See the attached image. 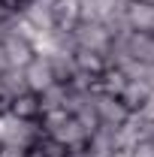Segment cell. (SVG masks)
Listing matches in <instances>:
<instances>
[{
	"label": "cell",
	"instance_id": "6da1fadb",
	"mask_svg": "<svg viewBox=\"0 0 154 157\" xmlns=\"http://www.w3.org/2000/svg\"><path fill=\"white\" fill-rule=\"evenodd\" d=\"M39 136H42L39 121H24V118L12 115L9 109L0 115V145H21L30 151Z\"/></svg>",
	"mask_w": 154,
	"mask_h": 157
},
{
	"label": "cell",
	"instance_id": "7a4b0ae2",
	"mask_svg": "<svg viewBox=\"0 0 154 157\" xmlns=\"http://www.w3.org/2000/svg\"><path fill=\"white\" fill-rule=\"evenodd\" d=\"M73 42H76V48L91 52V55H100V58L106 60L109 45H112V33L106 30V24H103V21L82 18L76 27H73Z\"/></svg>",
	"mask_w": 154,
	"mask_h": 157
},
{
	"label": "cell",
	"instance_id": "3957f363",
	"mask_svg": "<svg viewBox=\"0 0 154 157\" xmlns=\"http://www.w3.org/2000/svg\"><path fill=\"white\" fill-rule=\"evenodd\" d=\"M94 112H97V121L106 127H121L130 118V109L115 94H103V91H94Z\"/></svg>",
	"mask_w": 154,
	"mask_h": 157
},
{
	"label": "cell",
	"instance_id": "277c9868",
	"mask_svg": "<svg viewBox=\"0 0 154 157\" xmlns=\"http://www.w3.org/2000/svg\"><path fill=\"white\" fill-rule=\"evenodd\" d=\"M0 45H3V52H6V58H9V67H27L30 58L37 55L30 39L18 36V33H12V30H3V27H0Z\"/></svg>",
	"mask_w": 154,
	"mask_h": 157
},
{
	"label": "cell",
	"instance_id": "5b68a950",
	"mask_svg": "<svg viewBox=\"0 0 154 157\" xmlns=\"http://www.w3.org/2000/svg\"><path fill=\"white\" fill-rule=\"evenodd\" d=\"M24 85H27V91H45L48 85H55V73H52V67H48V60L45 55H33L30 63L24 67Z\"/></svg>",
	"mask_w": 154,
	"mask_h": 157
},
{
	"label": "cell",
	"instance_id": "8992f818",
	"mask_svg": "<svg viewBox=\"0 0 154 157\" xmlns=\"http://www.w3.org/2000/svg\"><path fill=\"white\" fill-rule=\"evenodd\" d=\"M121 42H124L130 60H136V63H154V33L130 30L127 36H121Z\"/></svg>",
	"mask_w": 154,
	"mask_h": 157
},
{
	"label": "cell",
	"instance_id": "52a82bcc",
	"mask_svg": "<svg viewBox=\"0 0 154 157\" xmlns=\"http://www.w3.org/2000/svg\"><path fill=\"white\" fill-rule=\"evenodd\" d=\"M115 130H118V127H106V124H100L94 133L88 136V154H91V157H118Z\"/></svg>",
	"mask_w": 154,
	"mask_h": 157
},
{
	"label": "cell",
	"instance_id": "ba28073f",
	"mask_svg": "<svg viewBox=\"0 0 154 157\" xmlns=\"http://www.w3.org/2000/svg\"><path fill=\"white\" fill-rule=\"evenodd\" d=\"M52 18L55 27L73 30L82 21V0H52Z\"/></svg>",
	"mask_w": 154,
	"mask_h": 157
},
{
	"label": "cell",
	"instance_id": "9c48e42d",
	"mask_svg": "<svg viewBox=\"0 0 154 157\" xmlns=\"http://www.w3.org/2000/svg\"><path fill=\"white\" fill-rule=\"evenodd\" d=\"M76 52H52V55H45L48 60V67H52V73H55V82H64V85H70L73 76H76V58H73Z\"/></svg>",
	"mask_w": 154,
	"mask_h": 157
},
{
	"label": "cell",
	"instance_id": "30bf717a",
	"mask_svg": "<svg viewBox=\"0 0 154 157\" xmlns=\"http://www.w3.org/2000/svg\"><path fill=\"white\" fill-rule=\"evenodd\" d=\"M9 112L18 115V118H24V121H39V115H42V109H39V94L21 91L18 97L9 100Z\"/></svg>",
	"mask_w": 154,
	"mask_h": 157
},
{
	"label": "cell",
	"instance_id": "8fae6325",
	"mask_svg": "<svg viewBox=\"0 0 154 157\" xmlns=\"http://www.w3.org/2000/svg\"><path fill=\"white\" fill-rule=\"evenodd\" d=\"M45 136L58 139L60 145H67V148H70V145H79V142H88V130H85L76 118L70 115L60 127H55V130H52V133H45Z\"/></svg>",
	"mask_w": 154,
	"mask_h": 157
},
{
	"label": "cell",
	"instance_id": "7c38bea8",
	"mask_svg": "<svg viewBox=\"0 0 154 157\" xmlns=\"http://www.w3.org/2000/svg\"><path fill=\"white\" fill-rule=\"evenodd\" d=\"M21 91H27V85H24V67H9V70H3L0 73V94L6 100L18 97Z\"/></svg>",
	"mask_w": 154,
	"mask_h": 157
},
{
	"label": "cell",
	"instance_id": "4fadbf2b",
	"mask_svg": "<svg viewBox=\"0 0 154 157\" xmlns=\"http://www.w3.org/2000/svg\"><path fill=\"white\" fill-rule=\"evenodd\" d=\"M67 94H70V85H64V82L48 85L45 91H39V109H42V112L64 109V106H67Z\"/></svg>",
	"mask_w": 154,
	"mask_h": 157
},
{
	"label": "cell",
	"instance_id": "5bb4252c",
	"mask_svg": "<svg viewBox=\"0 0 154 157\" xmlns=\"http://www.w3.org/2000/svg\"><path fill=\"white\" fill-rule=\"evenodd\" d=\"M148 94H151V88H148L145 82H139V78H127V85H124V91L118 94V100H121V103H124L130 112H136Z\"/></svg>",
	"mask_w": 154,
	"mask_h": 157
},
{
	"label": "cell",
	"instance_id": "9a60e30c",
	"mask_svg": "<svg viewBox=\"0 0 154 157\" xmlns=\"http://www.w3.org/2000/svg\"><path fill=\"white\" fill-rule=\"evenodd\" d=\"M76 70L79 73H85V76H91L97 82V78L103 76V70H106V60L100 58V55H91V52H82V48H76Z\"/></svg>",
	"mask_w": 154,
	"mask_h": 157
},
{
	"label": "cell",
	"instance_id": "2e32d148",
	"mask_svg": "<svg viewBox=\"0 0 154 157\" xmlns=\"http://www.w3.org/2000/svg\"><path fill=\"white\" fill-rule=\"evenodd\" d=\"M124 85H127V76H124V70H115V67H106L103 76L97 78V91H103V94H115V97L124 91Z\"/></svg>",
	"mask_w": 154,
	"mask_h": 157
},
{
	"label": "cell",
	"instance_id": "e0dca14e",
	"mask_svg": "<svg viewBox=\"0 0 154 157\" xmlns=\"http://www.w3.org/2000/svg\"><path fill=\"white\" fill-rule=\"evenodd\" d=\"M30 154H33V157H64V154H67V145H60L58 139H52V136L42 133V136L33 142Z\"/></svg>",
	"mask_w": 154,
	"mask_h": 157
},
{
	"label": "cell",
	"instance_id": "ac0fdd59",
	"mask_svg": "<svg viewBox=\"0 0 154 157\" xmlns=\"http://www.w3.org/2000/svg\"><path fill=\"white\" fill-rule=\"evenodd\" d=\"M118 157H154V139H139L136 145H130Z\"/></svg>",
	"mask_w": 154,
	"mask_h": 157
},
{
	"label": "cell",
	"instance_id": "d6986e66",
	"mask_svg": "<svg viewBox=\"0 0 154 157\" xmlns=\"http://www.w3.org/2000/svg\"><path fill=\"white\" fill-rule=\"evenodd\" d=\"M136 115H139V121H145L148 127H154V91L142 100V106L136 109Z\"/></svg>",
	"mask_w": 154,
	"mask_h": 157
},
{
	"label": "cell",
	"instance_id": "ffe728a7",
	"mask_svg": "<svg viewBox=\"0 0 154 157\" xmlns=\"http://www.w3.org/2000/svg\"><path fill=\"white\" fill-rule=\"evenodd\" d=\"M30 151L21 145H0V157H27Z\"/></svg>",
	"mask_w": 154,
	"mask_h": 157
},
{
	"label": "cell",
	"instance_id": "44dd1931",
	"mask_svg": "<svg viewBox=\"0 0 154 157\" xmlns=\"http://www.w3.org/2000/svg\"><path fill=\"white\" fill-rule=\"evenodd\" d=\"M64 157H91V154H88V142H79V145H70Z\"/></svg>",
	"mask_w": 154,
	"mask_h": 157
},
{
	"label": "cell",
	"instance_id": "7402d4cb",
	"mask_svg": "<svg viewBox=\"0 0 154 157\" xmlns=\"http://www.w3.org/2000/svg\"><path fill=\"white\" fill-rule=\"evenodd\" d=\"M3 70H9V58H6V52H3V45H0V73Z\"/></svg>",
	"mask_w": 154,
	"mask_h": 157
},
{
	"label": "cell",
	"instance_id": "603a6c76",
	"mask_svg": "<svg viewBox=\"0 0 154 157\" xmlns=\"http://www.w3.org/2000/svg\"><path fill=\"white\" fill-rule=\"evenodd\" d=\"M6 3H9L12 9H21V6H24V3H30V0H6Z\"/></svg>",
	"mask_w": 154,
	"mask_h": 157
},
{
	"label": "cell",
	"instance_id": "cb8c5ba5",
	"mask_svg": "<svg viewBox=\"0 0 154 157\" xmlns=\"http://www.w3.org/2000/svg\"><path fill=\"white\" fill-rule=\"evenodd\" d=\"M136 3H148V6H154V0H136Z\"/></svg>",
	"mask_w": 154,
	"mask_h": 157
}]
</instances>
